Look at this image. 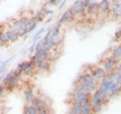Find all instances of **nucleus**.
<instances>
[{
    "instance_id": "18",
    "label": "nucleus",
    "mask_w": 121,
    "mask_h": 114,
    "mask_svg": "<svg viewBox=\"0 0 121 114\" xmlns=\"http://www.w3.org/2000/svg\"><path fill=\"white\" fill-rule=\"evenodd\" d=\"M91 105H92V109H93V113L94 114H97L102 111V109H103L104 107V103L102 101H96V102H92L91 103Z\"/></svg>"
},
{
    "instance_id": "25",
    "label": "nucleus",
    "mask_w": 121,
    "mask_h": 114,
    "mask_svg": "<svg viewBox=\"0 0 121 114\" xmlns=\"http://www.w3.org/2000/svg\"><path fill=\"white\" fill-rule=\"evenodd\" d=\"M12 60H13V57H9L8 59H6L4 61H0V70H6L7 66L10 64Z\"/></svg>"
},
{
    "instance_id": "19",
    "label": "nucleus",
    "mask_w": 121,
    "mask_h": 114,
    "mask_svg": "<svg viewBox=\"0 0 121 114\" xmlns=\"http://www.w3.org/2000/svg\"><path fill=\"white\" fill-rule=\"evenodd\" d=\"M47 32V28L45 27H41V28H39V30L36 31V33H35L33 35V36H32V43H37V41H39L40 40V39H41V36L43 35V33H45Z\"/></svg>"
},
{
    "instance_id": "8",
    "label": "nucleus",
    "mask_w": 121,
    "mask_h": 114,
    "mask_svg": "<svg viewBox=\"0 0 121 114\" xmlns=\"http://www.w3.org/2000/svg\"><path fill=\"white\" fill-rule=\"evenodd\" d=\"M111 16L120 19L121 17V4L118 0H111V10H110Z\"/></svg>"
},
{
    "instance_id": "21",
    "label": "nucleus",
    "mask_w": 121,
    "mask_h": 114,
    "mask_svg": "<svg viewBox=\"0 0 121 114\" xmlns=\"http://www.w3.org/2000/svg\"><path fill=\"white\" fill-rule=\"evenodd\" d=\"M78 113H81V104L71 103V106H70V109H69L68 114H78Z\"/></svg>"
},
{
    "instance_id": "12",
    "label": "nucleus",
    "mask_w": 121,
    "mask_h": 114,
    "mask_svg": "<svg viewBox=\"0 0 121 114\" xmlns=\"http://www.w3.org/2000/svg\"><path fill=\"white\" fill-rule=\"evenodd\" d=\"M109 57H111V58L115 59V60H117V61H119L120 62L121 61V43L117 44L116 45H114V47L112 48L110 56Z\"/></svg>"
},
{
    "instance_id": "4",
    "label": "nucleus",
    "mask_w": 121,
    "mask_h": 114,
    "mask_svg": "<svg viewBox=\"0 0 121 114\" xmlns=\"http://www.w3.org/2000/svg\"><path fill=\"white\" fill-rule=\"evenodd\" d=\"M119 64V61H117L115 59L111 58V57H107V58H104L103 61H102V68L106 71V73H110V72H113L116 70L117 66Z\"/></svg>"
},
{
    "instance_id": "17",
    "label": "nucleus",
    "mask_w": 121,
    "mask_h": 114,
    "mask_svg": "<svg viewBox=\"0 0 121 114\" xmlns=\"http://www.w3.org/2000/svg\"><path fill=\"white\" fill-rule=\"evenodd\" d=\"M81 6H82V0H76L70 8H71L72 11H73V13L75 15H80Z\"/></svg>"
},
{
    "instance_id": "10",
    "label": "nucleus",
    "mask_w": 121,
    "mask_h": 114,
    "mask_svg": "<svg viewBox=\"0 0 121 114\" xmlns=\"http://www.w3.org/2000/svg\"><path fill=\"white\" fill-rule=\"evenodd\" d=\"M10 29L14 30V31H16L17 33H20L22 31H24V30H27L25 28V26L23 24V22H22L21 18H18V19H14L12 21V23H11V27Z\"/></svg>"
},
{
    "instance_id": "28",
    "label": "nucleus",
    "mask_w": 121,
    "mask_h": 114,
    "mask_svg": "<svg viewBox=\"0 0 121 114\" xmlns=\"http://www.w3.org/2000/svg\"><path fill=\"white\" fill-rule=\"evenodd\" d=\"M30 62H31L32 64H33V66H35V67H36L37 66V65H39V63L40 62V61L41 60H39V57H37V56H35V54H33L31 57H30Z\"/></svg>"
},
{
    "instance_id": "42",
    "label": "nucleus",
    "mask_w": 121,
    "mask_h": 114,
    "mask_svg": "<svg viewBox=\"0 0 121 114\" xmlns=\"http://www.w3.org/2000/svg\"><path fill=\"white\" fill-rule=\"evenodd\" d=\"M2 32H3V30L2 29H0V39H1V35H2ZM1 45V44H0Z\"/></svg>"
},
{
    "instance_id": "38",
    "label": "nucleus",
    "mask_w": 121,
    "mask_h": 114,
    "mask_svg": "<svg viewBox=\"0 0 121 114\" xmlns=\"http://www.w3.org/2000/svg\"><path fill=\"white\" fill-rule=\"evenodd\" d=\"M28 30H24V31H22V32H20V33H18L19 35V39H23V37H25L26 35H28Z\"/></svg>"
},
{
    "instance_id": "44",
    "label": "nucleus",
    "mask_w": 121,
    "mask_h": 114,
    "mask_svg": "<svg viewBox=\"0 0 121 114\" xmlns=\"http://www.w3.org/2000/svg\"><path fill=\"white\" fill-rule=\"evenodd\" d=\"M78 114H82V113H78Z\"/></svg>"
},
{
    "instance_id": "27",
    "label": "nucleus",
    "mask_w": 121,
    "mask_h": 114,
    "mask_svg": "<svg viewBox=\"0 0 121 114\" xmlns=\"http://www.w3.org/2000/svg\"><path fill=\"white\" fill-rule=\"evenodd\" d=\"M113 81L116 84H119L121 85V73L118 71H114V75H113Z\"/></svg>"
},
{
    "instance_id": "2",
    "label": "nucleus",
    "mask_w": 121,
    "mask_h": 114,
    "mask_svg": "<svg viewBox=\"0 0 121 114\" xmlns=\"http://www.w3.org/2000/svg\"><path fill=\"white\" fill-rule=\"evenodd\" d=\"M35 70V67L33 66V64L30 61H23L21 63H18L16 68H15V72H18L21 75L28 76L32 74Z\"/></svg>"
},
{
    "instance_id": "46",
    "label": "nucleus",
    "mask_w": 121,
    "mask_h": 114,
    "mask_svg": "<svg viewBox=\"0 0 121 114\" xmlns=\"http://www.w3.org/2000/svg\"><path fill=\"white\" fill-rule=\"evenodd\" d=\"M0 61H1V60H0Z\"/></svg>"
},
{
    "instance_id": "1",
    "label": "nucleus",
    "mask_w": 121,
    "mask_h": 114,
    "mask_svg": "<svg viewBox=\"0 0 121 114\" xmlns=\"http://www.w3.org/2000/svg\"><path fill=\"white\" fill-rule=\"evenodd\" d=\"M35 55L37 56L41 61H50L51 60V51L43 44V41H37L35 48Z\"/></svg>"
},
{
    "instance_id": "30",
    "label": "nucleus",
    "mask_w": 121,
    "mask_h": 114,
    "mask_svg": "<svg viewBox=\"0 0 121 114\" xmlns=\"http://www.w3.org/2000/svg\"><path fill=\"white\" fill-rule=\"evenodd\" d=\"M114 39L117 40L118 43H121V23H120V25H119V28L117 29V31L115 32Z\"/></svg>"
},
{
    "instance_id": "36",
    "label": "nucleus",
    "mask_w": 121,
    "mask_h": 114,
    "mask_svg": "<svg viewBox=\"0 0 121 114\" xmlns=\"http://www.w3.org/2000/svg\"><path fill=\"white\" fill-rule=\"evenodd\" d=\"M5 70H0V84L3 82V79L5 77Z\"/></svg>"
},
{
    "instance_id": "43",
    "label": "nucleus",
    "mask_w": 121,
    "mask_h": 114,
    "mask_svg": "<svg viewBox=\"0 0 121 114\" xmlns=\"http://www.w3.org/2000/svg\"><path fill=\"white\" fill-rule=\"evenodd\" d=\"M118 1H119V3H120V4H121V0H118Z\"/></svg>"
},
{
    "instance_id": "22",
    "label": "nucleus",
    "mask_w": 121,
    "mask_h": 114,
    "mask_svg": "<svg viewBox=\"0 0 121 114\" xmlns=\"http://www.w3.org/2000/svg\"><path fill=\"white\" fill-rule=\"evenodd\" d=\"M14 73H15V70H10V71L7 72V73L5 74L4 79H3V82H2L3 84H4V85H8L10 83V81L12 80V78H13Z\"/></svg>"
},
{
    "instance_id": "26",
    "label": "nucleus",
    "mask_w": 121,
    "mask_h": 114,
    "mask_svg": "<svg viewBox=\"0 0 121 114\" xmlns=\"http://www.w3.org/2000/svg\"><path fill=\"white\" fill-rule=\"evenodd\" d=\"M0 44H1V45H8L9 44L8 37H7V35H6L5 31H3L2 35H1V39H0Z\"/></svg>"
},
{
    "instance_id": "3",
    "label": "nucleus",
    "mask_w": 121,
    "mask_h": 114,
    "mask_svg": "<svg viewBox=\"0 0 121 114\" xmlns=\"http://www.w3.org/2000/svg\"><path fill=\"white\" fill-rule=\"evenodd\" d=\"M82 84H95L98 85V83L95 81V79L93 78V76L91 75L89 72H85V73H81L78 75V77L76 78L75 81V86L79 87Z\"/></svg>"
},
{
    "instance_id": "39",
    "label": "nucleus",
    "mask_w": 121,
    "mask_h": 114,
    "mask_svg": "<svg viewBox=\"0 0 121 114\" xmlns=\"http://www.w3.org/2000/svg\"><path fill=\"white\" fill-rule=\"evenodd\" d=\"M54 13H55V11L52 10V9L47 8V10H45V12H44V15H45V16H48V15H52Z\"/></svg>"
},
{
    "instance_id": "45",
    "label": "nucleus",
    "mask_w": 121,
    "mask_h": 114,
    "mask_svg": "<svg viewBox=\"0 0 121 114\" xmlns=\"http://www.w3.org/2000/svg\"><path fill=\"white\" fill-rule=\"evenodd\" d=\"M120 19H121V17H120Z\"/></svg>"
},
{
    "instance_id": "13",
    "label": "nucleus",
    "mask_w": 121,
    "mask_h": 114,
    "mask_svg": "<svg viewBox=\"0 0 121 114\" xmlns=\"http://www.w3.org/2000/svg\"><path fill=\"white\" fill-rule=\"evenodd\" d=\"M51 67L52 65L50 61H40L39 65L35 67V69H37L39 72H43V73H47V72H50Z\"/></svg>"
},
{
    "instance_id": "20",
    "label": "nucleus",
    "mask_w": 121,
    "mask_h": 114,
    "mask_svg": "<svg viewBox=\"0 0 121 114\" xmlns=\"http://www.w3.org/2000/svg\"><path fill=\"white\" fill-rule=\"evenodd\" d=\"M23 114H39V109L31 104H28L24 106Z\"/></svg>"
},
{
    "instance_id": "24",
    "label": "nucleus",
    "mask_w": 121,
    "mask_h": 114,
    "mask_svg": "<svg viewBox=\"0 0 121 114\" xmlns=\"http://www.w3.org/2000/svg\"><path fill=\"white\" fill-rule=\"evenodd\" d=\"M81 113L82 114H94L93 109H92V105L88 104L85 106H81Z\"/></svg>"
},
{
    "instance_id": "33",
    "label": "nucleus",
    "mask_w": 121,
    "mask_h": 114,
    "mask_svg": "<svg viewBox=\"0 0 121 114\" xmlns=\"http://www.w3.org/2000/svg\"><path fill=\"white\" fill-rule=\"evenodd\" d=\"M36 44H37V43H32L31 45L29 47V48H28V54H29V55H31V56H32L33 54H35V48Z\"/></svg>"
},
{
    "instance_id": "15",
    "label": "nucleus",
    "mask_w": 121,
    "mask_h": 114,
    "mask_svg": "<svg viewBox=\"0 0 121 114\" xmlns=\"http://www.w3.org/2000/svg\"><path fill=\"white\" fill-rule=\"evenodd\" d=\"M6 35H7V37H8V40H9V44H13V43H16V41L19 39V35L14 31L12 29H7L5 30Z\"/></svg>"
},
{
    "instance_id": "9",
    "label": "nucleus",
    "mask_w": 121,
    "mask_h": 114,
    "mask_svg": "<svg viewBox=\"0 0 121 114\" xmlns=\"http://www.w3.org/2000/svg\"><path fill=\"white\" fill-rule=\"evenodd\" d=\"M113 83H114V81H113L111 78H109L108 76H106L102 81H100L99 83H98L97 90H99V91H108L109 87H110Z\"/></svg>"
},
{
    "instance_id": "34",
    "label": "nucleus",
    "mask_w": 121,
    "mask_h": 114,
    "mask_svg": "<svg viewBox=\"0 0 121 114\" xmlns=\"http://www.w3.org/2000/svg\"><path fill=\"white\" fill-rule=\"evenodd\" d=\"M39 114H51V111L48 108L45 109H39Z\"/></svg>"
},
{
    "instance_id": "11",
    "label": "nucleus",
    "mask_w": 121,
    "mask_h": 114,
    "mask_svg": "<svg viewBox=\"0 0 121 114\" xmlns=\"http://www.w3.org/2000/svg\"><path fill=\"white\" fill-rule=\"evenodd\" d=\"M121 94V85L113 83L108 89V98L111 99L113 97H116Z\"/></svg>"
},
{
    "instance_id": "5",
    "label": "nucleus",
    "mask_w": 121,
    "mask_h": 114,
    "mask_svg": "<svg viewBox=\"0 0 121 114\" xmlns=\"http://www.w3.org/2000/svg\"><path fill=\"white\" fill-rule=\"evenodd\" d=\"M89 73L93 76V78L95 79V81L97 83H99L100 81H102L106 76H107V73L106 71L102 68L101 66H94V67H91L90 68V71Z\"/></svg>"
},
{
    "instance_id": "23",
    "label": "nucleus",
    "mask_w": 121,
    "mask_h": 114,
    "mask_svg": "<svg viewBox=\"0 0 121 114\" xmlns=\"http://www.w3.org/2000/svg\"><path fill=\"white\" fill-rule=\"evenodd\" d=\"M87 12L89 14H95L98 12V2L95 1L93 4H91L90 6L87 7Z\"/></svg>"
},
{
    "instance_id": "7",
    "label": "nucleus",
    "mask_w": 121,
    "mask_h": 114,
    "mask_svg": "<svg viewBox=\"0 0 121 114\" xmlns=\"http://www.w3.org/2000/svg\"><path fill=\"white\" fill-rule=\"evenodd\" d=\"M111 10V0H100L98 2V13L108 14Z\"/></svg>"
},
{
    "instance_id": "47",
    "label": "nucleus",
    "mask_w": 121,
    "mask_h": 114,
    "mask_svg": "<svg viewBox=\"0 0 121 114\" xmlns=\"http://www.w3.org/2000/svg\"><path fill=\"white\" fill-rule=\"evenodd\" d=\"M0 29H1V28H0Z\"/></svg>"
},
{
    "instance_id": "41",
    "label": "nucleus",
    "mask_w": 121,
    "mask_h": 114,
    "mask_svg": "<svg viewBox=\"0 0 121 114\" xmlns=\"http://www.w3.org/2000/svg\"><path fill=\"white\" fill-rule=\"evenodd\" d=\"M52 20V17H50V18H48V19L47 20V22H48H48H51Z\"/></svg>"
},
{
    "instance_id": "16",
    "label": "nucleus",
    "mask_w": 121,
    "mask_h": 114,
    "mask_svg": "<svg viewBox=\"0 0 121 114\" xmlns=\"http://www.w3.org/2000/svg\"><path fill=\"white\" fill-rule=\"evenodd\" d=\"M23 96H24V99L26 101V103L30 104V103H31V101L33 100V98H35V92H33L32 88H29V87H28V88H26L23 91Z\"/></svg>"
},
{
    "instance_id": "40",
    "label": "nucleus",
    "mask_w": 121,
    "mask_h": 114,
    "mask_svg": "<svg viewBox=\"0 0 121 114\" xmlns=\"http://www.w3.org/2000/svg\"><path fill=\"white\" fill-rule=\"evenodd\" d=\"M116 71H118V72H120V73H121V62H119L118 66H117V68H116Z\"/></svg>"
},
{
    "instance_id": "37",
    "label": "nucleus",
    "mask_w": 121,
    "mask_h": 114,
    "mask_svg": "<svg viewBox=\"0 0 121 114\" xmlns=\"http://www.w3.org/2000/svg\"><path fill=\"white\" fill-rule=\"evenodd\" d=\"M67 1H68V0H62V1H60V3L59 4V10H60V11L62 10V9L64 8V7H65Z\"/></svg>"
},
{
    "instance_id": "35",
    "label": "nucleus",
    "mask_w": 121,
    "mask_h": 114,
    "mask_svg": "<svg viewBox=\"0 0 121 114\" xmlns=\"http://www.w3.org/2000/svg\"><path fill=\"white\" fill-rule=\"evenodd\" d=\"M82 1H83V3L85 4L86 7H88V6H90L91 4H93V3L95 2V0H82Z\"/></svg>"
},
{
    "instance_id": "32",
    "label": "nucleus",
    "mask_w": 121,
    "mask_h": 114,
    "mask_svg": "<svg viewBox=\"0 0 121 114\" xmlns=\"http://www.w3.org/2000/svg\"><path fill=\"white\" fill-rule=\"evenodd\" d=\"M37 25H39V23L37 22H35V21H32L31 22V24L29 25V27H28V32H31V31H33L36 27H37Z\"/></svg>"
},
{
    "instance_id": "6",
    "label": "nucleus",
    "mask_w": 121,
    "mask_h": 114,
    "mask_svg": "<svg viewBox=\"0 0 121 114\" xmlns=\"http://www.w3.org/2000/svg\"><path fill=\"white\" fill-rule=\"evenodd\" d=\"M75 16H76V15L73 13V11L71 10V8L67 9L65 12L60 15V17L59 18V20H58V22H56V25H58V26H60V27L63 24L68 23V22H71L72 20H74Z\"/></svg>"
},
{
    "instance_id": "14",
    "label": "nucleus",
    "mask_w": 121,
    "mask_h": 114,
    "mask_svg": "<svg viewBox=\"0 0 121 114\" xmlns=\"http://www.w3.org/2000/svg\"><path fill=\"white\" fill-rule=\"evenodd\" d=\"M79 88H80L84 93L91 95L94 91L97 90V85H95V84H82V85L79 86Z\"/></svg>"
},
{
    "instance_id": "31",
    "label": "nucleus",
    "mask_w": 121,
    "mask_h": 114,
    "mask_svg": "<svg viewBox=\"0 0 121 114\" xmlns=\"http://www.w3.org/2000/svg\"><path fill=\"white\" fill-rule=\"evenodd\" d=\"M60 1H62V0H48L47 4H48V5H50V6H54V5H58V4H60Z\"/></svg>"
},
{
    "instance_id": "29",
    "label": "nucleus",
    "mask_w": 121,
    "mask_h": 114,
    "mask_svg": "<svg viewBox=\"0 0 121 114\" xmlns=\"http://www.w3.org/2000/svg\"><path fill=\"white\" fill-rule=\"evenodd\" d=\"M6 92H7L6 91V86L3 84V83H1V84H0V100L3 99V97H4V95H5Z\"/></svg>"
}]
</instances>
